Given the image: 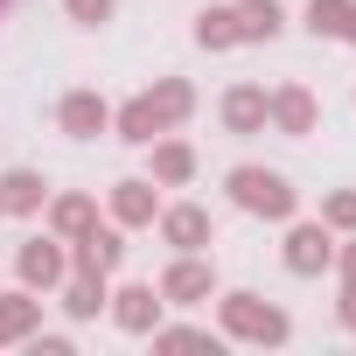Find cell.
I'll list each match as a JSON object with an SVG mask.
<instances>
[{
    "label": "cell",
    "instance_id": "obj_1",
    "mask_svg": "<svg viewBox=\"0 0 356 356\" xmlns=\"http://www.w3.org/2000/svg\"><path fill=\"white\" fill-rule=\"evenodd\" d=\"M224 189H231V203H238L245 217H266V224H286V217L300 210V189L286 182L280 168H259V161H238V168L224 175Z\"/></svg>",
    "mask_w": 356,
    "mask_h": 356
},
{
    "label": "cell",
    "instance_id": "obj_2",
    "mask_svg": "<svg viewBox=\"0 0 356 356\" xmlns=\"http://www.w3.org/2000/svg\"><path fill=\"white\" fill-rule=\"evenodd\" d=\"M217 314H224V335H231V342H266V349L286 342V328H293V321H286L273 300H259V293H224Z\"/></svg>",
    "mask_w": 356,
    "mask_h": 356
},
{
    "label": "cell",
    "instance_id": "obj_3",
    "mask_svg": "<svg viewBox=\"0 0 356 356\" xmlns=\"http://www.w3.org/2000/svg\"><path fill=\"white\" fill-rule=\"evenodd\" d=\"M266 126L286 133V140H307V133L321 126V98H314L307 84H273V91H266Z\"/></svg>",
    "mask_w": 356,
    "mask_h": 356
},
{
    "label": "cell",
    "instance_id": "obj_4",
    "mask_svg": "<svg viewBox=\"0 0 356 356\" xmlns=\"http://www.w3.org/2000/svg\"><path fill=\"white\" fill-rule=\"evenodd\" d=\"M280 259H286V273L314 280V273L335 266V231H328L321 217H314V224H293V217H286V245H280Z\"/></svg>",
    "mask_w": 356,
    "mask_h": 356
},
{
    "label": "cell",
    "instance_id": "obj_5",
    "mask_svg": "<svg viewBox=\"0 0 356 356\" xmlns=\"http://www.w3.org/2000/svg\"><path fill=\"white\" fill-rule=\"evenodd\" d=\"M210 293H217V266L203 252H175V266L161 273V300L168 307H203Z\"/></svg>",
    "mask_w": 356,
    "mask_h": 356
},
{
    "label": "cell",
    "instance_id": "obj_6",
    "mask_svg": "<svg viewBox=\"0 0 356 356\" xmlns=\"http://www.w3.org/2000/svg\"><path fill=\"white\" fill-rule=\"evenodd\" d=\"M15 266H22V286H63V273H70V252H63V238L49 231V238H29L22 252H15Z\"/></svg>",
    "mask_w": 356,
    "mask_h": 356
},
{
    "label": "cell",
    "instance_id": "obj_7",
    "mask_svg": "<svg viewBox=\"0 0 356 356\" xmlns=\"http://www.w3.org/2000/svg\"><path fill=\"white\" fill-rule=\"evenodd\" d=\"M154 224H161V245H175V252H210V238H217L203 203H168Z\"/></svg>",
    "mask_w": 356,
    "mask_h": 356
},
{
    "label": "cell",
    "instance_id": "obj_8",
    "mask_svg": "<svg viewBox=\"0 0 356 356\" xmlns=\"http://www.w3.org/2000/svg\"><path fill=\"white\" fill-rule=\"evenodd\" d=\"M189 175H196V147L189 140H168V133L147 140V182L154 189H182Z\"/></svg>",
    "mask_w": 356,
    "mask_h": 356
},
{
    "label": "cell",
    "instance_id": "obj_9",
    "mask_svg": "<svg viewBox=\"0 0 356 356\" xmlns=\"http://www.w3.org/2000/svg\"><path fill=\"white\" fill-rule=\"evenodd\" d=\"M56 126H63L70 140H98V133L112 126V105H105L98 91H63V105H56Z\"/></svg>",
    "mask_w": 356,
    "mask_h": 356
},
{
    "label": "cell",
    "instance_id": "obj_10",
    "mask_svg": "<svg viewBox=\"0 0 356 356\" xmlns=\"http://www.w3.org/2000/svg\"><path fill=\"white\" fill-rule=\"evenodd\" d=\"M154 217H161V196H154L147 175L112 182V224H119V231H140V224H154Z\"/></svg>",
    "mask_w": 356,
    "mask_h": 356
},
{
    "label": "cell",
    "instance_id": "obj_11",
    "mask_svg": "<svg viewBox=\"0 0 356 356\" xmlns=\"http://www.w3.org/2000/svg\"><path fill=\"white\" fill-rule=\"evenodd\" d=\"M70 245H77V259H70V266H91V273H105V280H112V273H119V259H126L119 224H91V231H77Z\"/></svg>",
    "mask_w": 356,
    "mask_h": 356
},
{
    "label": "cell",
    "instance_id": "obj_12",
    "mask_svg": "<svg viewBox=\"0 0 356 356\" xmlns=\"http://www.w3.org/2000/svg\"><path fill=\"white\" fill-rule=\"evenodd\" d=\"M105 307H112V321L119 328H133V335H147L154 321H161V286H119V293H105Z\"/></svg>",
    "mask_w": 356,
    "mask_h": 356
},
{
    "label": "cell",
    "instance_id": "obj_13",
    "mask_svg": "<svg viewBox=\"0 0 356 356\" xmlns=\"http://www.w3.org/2000/svg\"><path fill=\"white\" fill-rule=\"evenodd\" d=\"M140 98H147V112H154V126H161V133H175V126L196 112V84H189V77H161V84H154V91H140Z\"/></svg>",
    "mask_w": 356,
    "mask_h": 356
},
{
    "label": "cell",
    "instance_id": "obj_14",
    "mask_svg": "<svg viewBox=\"0 0 356 356\" xmlns=\"http://www.w3.org/2000/svg\"><path fill=\"white\" fill-rule=\"evenodd\" d=\"M42 203H49V182L35 168H8V175H0V210H8V217H35Z\"/></svg>",
    "mask_w": 356,
    "mask_h": 356
},
{
    "label": "cell",
    "instance_id": "obj_15",
    "mask_svg": "<svg viewBox=\"0 0 356 356\" xmlns=\"http://www.w3.org/2000/svg\"><path fill=\"white\" fill-rule=\"evenodd\" d=\"M35 328H42V300H35V286L0 293V342H29Z\"/></svg>",
    "mask_w": 356,
    "mask_h": 356
},
{
    "label": "cell",
    "instance_id": "obj_16",
    "mask_svg": "<svg viewBox=\"0 0 356 356\" xmlns=\"http://www.w3.org/2000/svg\"><path fill=\"white\" fill-rule=\"evenodd\" d=\"M217 112H224L231 133H266V91H259V84H231Z\"/></svg>",
    "mask_w": 356,
    "mask_h": 356
},
{
    "label": "cell",
    "instance_id": "obj_17",
    "mask_svg": "<svg viewBox=\"0 0 356 356\" xmlns=\"http://www.w3.org/2000/svg\"><path fill=\"white\" fill-rule=\"evenodd\" d=\"M63 307H70L77 321H91V314L105 307V273H91V266H70V273H63Z\"/></svg>",
    "mask_w": 356,
    "mask_h": 356
},
{
    "label": "cell",
    "instance_id": "obj_18",
    "mask_svg": "<svg viewBox=\"0 0 356 356\" xmlns=\"http://www.w3.org/2000/svg\"><path fill=\"white\" fill-rule=\"evenodd\" d=\"M238 42H273L280 29H286V15H280V0H238Z\"/></svg>",
    "mask_w": 356,
    "mask_h": 356
},
{
    "label": "cell",
    "instance_id": "obj_19",
    "mask_svg": "<svg viewBox=\"0 0 356 356\" xmlns=\"http://www.w3.org/2000/svg\"><path fill=\"white\" fill-rule=\"evenodd\" d=\"M91 224H98V203H91V196H56V203H49V231H56L63 245H70L77 231H91Z\"/></svg>",
    "mask_w": 356,
    "mask_h": 356
},
{
    "label": "cell",
    "instance_id": "obj_20",
    "mask_svg": "<svg viewBox=\"0 0 356 356\" xmlns=\"http://www.w3.org/2000/svg\"><path fill=\"white\" fill-rule=\"evenodd\" d=\"M196 42H203V49H231V42H238V15H231V8H203V15H196Z\"/></svg>",
    "mask_w": 356,
    "mask_h": 356
},
{
    "label": "cell",
    "instance_id": "obj_21",
    "mask_svg": "<svg viewBox=\"0 0 356 356\" xmlns=\"http://www.w3.org/2000/svg\"><path fill=\"white\" fill-rule=\"evenodd\" d=\"M147 335H154V349H168V356H175V349H217L210 328H161V321H154Z\"/></svg>",
    "mask_w": 356,
    "mask_h": 356
},
{
    "label": "cell",
    "instance_id": "obj_22",
    "mask_svg": "<svg viewBox=\"0 0 356 356\" xmlns=\"http://www.w3.org/2000/svg\"><path fill=\"white\" fill-rule=\"evenodd\" d=\"M349 0H307V35H342Z\"/></svg>",
    "mask_w": 356,
    "mask_h": 356
},
{
    "label": "cell",
    "instance_id": "obj_23",
    "mask_svg": "<svg viewBox=\"0 0 356 356\" xmlns=\"http://www.w3.org/2000/svg\"><path fill=\"white\" fill-rule=\"evenodd\" d=\"M321 224H328V231H356V189L321 196Z\"/></svg>",
    "mask_w": 356,
    "mask_h": 356
},
{
    "label": "cell",
    "instance_id": "obj_24",
    "mask_svg": "<svg viewBox=\"0 0 356 356\" xmlns=\"http://www.w3.org/2000/svg\"><path fill=\"white\" fill-rule=\"evenodd\" d=\"M63 8H70V22H77V29H98V22H112L119 0H63Z\"/></svg>",
    "mask_w": 356,
    "mask_h": 356
},
{
    "label": "cell",
    "instance_id": "obj_25",
    "mask_svg": "<svg viewBox=\"0 0 356 356\" xmlns=\"http://www.w3.org/2000/svg\"><path fill=\"white\" fill-rule=\"evenodd\" d=\"M29 349H35V356H70V335H42V328H35Z\"/></svg>",
    "mask_w": 356,
    "mask_h": 356
},
{
    "label": "cell",
    "instance_id": "obj_26",
    "mask_svg": "<svg viewBox=\"0 0 356 356\" xmlns=\"http://www.w3.org/2000/svg\"><path fill=\"white\" fill-rule=\"evenodd\" d=\"M335 273H342V286H356V231H349V245L335 252Z\"/></svg>",
    "mask_w": 356,
    "mask_h": 356
},
{
    "label": "cell",
    "instance_id": "obj_27",
    "mask_svg": "<svg viewBox=\"0 0 356 356\" xmlns=\"http://www.w3.org/2000/svg\"><path fill=\"white\" fill-rule=\"evenodd\" d=\"M335 314H342V328H356V286H342V307Z\"/></svg>",
    "mask_w": 356,
    "mask_h": 356
},
{
    "label": "cell",
    "instance_id": "obj_28",
    "mask_svg": "<svg viewBox=\"0 0 356 356\" xmlns=\"http://www.w3.org/2000/svg\"><path fill=\"white\" fill-rule=\"evenodd\" d=\"M342 42H356V0H349V22H342Z\"/></svg>",
    "mask_w": 356,
    "mask_h": 356
},
{
    "label": "cell",
    "instance_id": "obj_29",
    "mask_svg": "<svg viewBox=\"0 0 356 356\" xmlns=\"http://www.w3.org/2000/svg\"><path fill=\"white\" fill-rule=\"evenodd\" d=\"M0 15H8V0H0Z\"/></svg>",
    "mask_w": 356,
    "mask_h": 356
},
{
    "label": "cell",
    "instance_id": "obj_30",
    "mask_svg": "<svg viewBox=\"0 0 356 356\" xmlns=\"http://www.w3.org/2000/svg\"><path fill=\"white\" fill-rule=\"evenodd\" d=\"M0 217H8V210H0Z\"/></svg>",
    "mask_w": 356,
    "mask_h": 356
}]
</instances>
